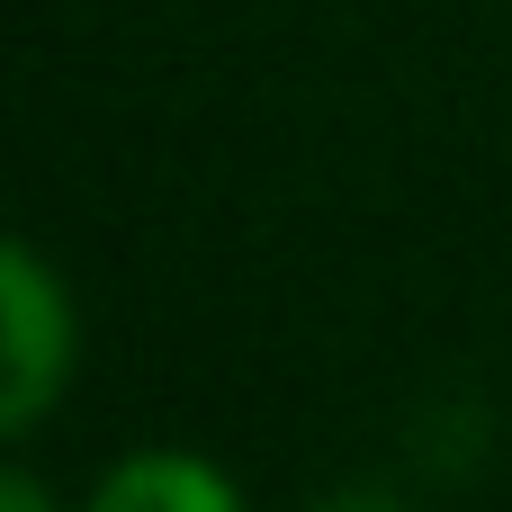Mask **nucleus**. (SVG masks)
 <instances>
[{"label":"nucleus","instance_id":"obj_1","mask_svg":"<svg viewBox=\"0 0 512 512\" xmlns=\"http://www.w3.org/2000/svg\"><path fill=\"white\" fill-rule=\"evenodd\" d=\"M81 378V297L72 279L0 225V450L45 432Z\"/></svg>","mask_w":512,"mask_h":512},{"label":"nucleus","instance_id":"obj_2","mask_svg":"<svg viewBox=\"0 0 512 512\" xmlns=\"http://www.w3.org/2000/svg\"><path fill=\"white\" fill-rule=\"evenodd\" d=\"M81 512H252V495L207 450L144 441V450H126V459L99 468V486L81 495Z\"/></svg>","mask_w":512,"mask_h":512},{"label":"nucleus","instance_id":"obj_3","mask_svg":"<svg viewBox=\"0 0 512 512\" xmlns=\"http://www.w3.org/2000/svg\"><path fill=\"white\" fill-rule=\"evenodd\" d=\"M0 512H81V504H63L36 468H18V459H0Z\"/></svg>","mask_w":512,"mask_h":512},{"label":"nucleus","instance_id":"obj_4","mask_svg":"<svg viewBox=\"0 0 512 512\" xmlns=\"http://www.w3.org/2000/svg\"><path fill=\"white\" fill-rule=\"evenodd\" d=\"M306 512H423V504L396 495V486H333V495H315Z\"/></svg>","mask_w":512,"mask_h":512}]
</instances>
